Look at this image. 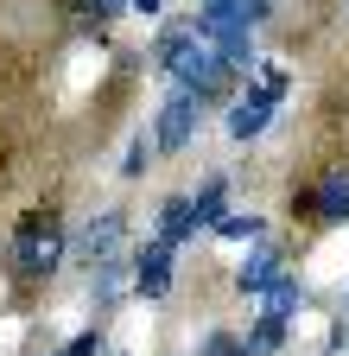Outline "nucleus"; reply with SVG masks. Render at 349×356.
Segmentation results:
<instances>
[{
    "instance_id": "f257e3e1",
    "label": "nucleus",
    "mask_w": 349,
    "mask_h": 356,
    "mask_svg": "<svg viewBox=\"0 0 349 356\" xmlns=\"http://www.w3.org/2000/svg\"><path fill=\"white\" fill-rule=\"evenodd\" d=\"M159 70L165 76H178V89H191L197 102H216V96H229V83H235V70L223 64V51L197 32V19L191 26H165L159 32Z\"/></svg>"
},
{
    "instance_id": "f03ea898",
    "label": "nucleus",
    "mask_w": 349,
    "mask_h": 356,
    "mask_svg": "<svg viewBox=\"0 0 349 356\" xmlns=\"http://www.w3.org/2000/svg\"><path fill=\"white\" fill-rule=\"evenodd\" d=\"M58 261H64L58 216H45V210L19 216V229H13V274L19 280H45V274H58Z\"/></svg>"
},
{
    "instance_id": "7ed1b4c3",
    "label": "nucleus",
    "mask_w": 349,
    "mask_h": 356,
    "mask_svg": "<svg viewBox=\"0 0 349 356\" xmlns=\"http://www.w3.org/2000/svg\"><path fill=\"white\" fill-rule=\"evenodd\" d=\"M197 108H203V102L191 96V89H171L165 108H159V121H153V147H159V153H178L191 134H197Z\"/></svg>"
},
{
    "instance_id": "20e7f679",
    "label": "nucleus",
    "mask_w": 349,
    "mask_h": 356,
    "mask_svg": "<svg viewBox=\"0 0 349 356\" xmlns=\"http://www.w3.org/2000/svg\"><path fill=\"white\" fill-rule=\"evenodd\" d=\"M292 210H305V216H318V222H349V159L343 165H330L312 191H305Z\"/></svg>"
},
{
    "instance_id": "39448f33",
    "label": "nucleus",
    "mask_w": 349,
    "mask_h": 356,
    "mask_svg": "<svg viewBox=\"0 0 349 356\" xmlns=\"http://www.w3.org/2000/svg\"><path fill=\"white\" fill-rule=\"evenodd\" d=\"M273 102H280V89H267V83H260V89H248V96L229 108V134H235V140H254V134L267 127Z\"/></svg>"
},
{
    "instance_id": "423d86ee",
    "label": "nucleus",
    "mask_w": 349,
    "mask_h": 356,
    "mask_svg": "<svg viewBox=\"0 0 349 356\" xmlns=\"http://www.w3.org/2000/svg\"><path fill=\"white\" fill-rule=\"evenodd\" d=\"M134 286H140L146 299H159V293L171 286V242L153 236V242L140 248V261H134Z\"/></svg>"
},
{
    "instance_id": "0eeeda50",
    "label": "nucleus",
    "mask_w": 349,
    "mask_h": 356,
    "mask_svg": "<svg viewBox=\"0 0 349 356\" xmlns=\"http://www.w3.org/2000/svg\"><path fill=\"white\" fill-rule=\"evenodd\" d=\"M280 280H286V254H280V248L248 254V261H241V274H235V286H241V293H273Z\"/></svg>"
},
{
    "instance_id": "6e6552de",
    "label": "nucleus",
    "mask_w": 349,
    "mask_h": 356,
    "mask_svg": "<svg viewBox=\"0 0 349 356\" xmlns=\"http://www.w3.org/2000/svg\"><path fill=\"white\" fill-rule=\"evenodd\" d=\"M197 197H165V210H159V242H171L178 248L185 236H197Z\"/></svg>"
},
{
    "instance_id": "1a4fd4ad",
    "label": "nucleus",
    "mask_w": 349,
    "mask_h": 356,
    "mask_svg": "<svg viewBox=\"0 0 349 356\" xmlns=\"http://www.w3.org/2000/svg\"><path fill=\"white\" fill-rule=\"evenodd\" d=\"M121 229H127L121 216H102V222H90V254H96V261H114V248H121Z\"/></svg>"
},
{
    "instance_id": "9d476101",
    "label": "nucleus",
    "mask_w": 349,
    "mask_h": 356,
    "mask_svg": "<svg viewBox=\"0 0 349 356\" xmlns=\"http://www.w3.org/2000/svg\"><path fill=\"white\" fill-rule=\"evenodd\" d=\"M292 312H298V280L286 274V280L267 293V318H292Z\"/></svg>"
},
{
    "instance_id": "9b49d317",
    "label": "nucleus",
    "mask_w": 349,
    "mask_h": 356,
    "mask_svg": "<svg viewBox=\"0 0 349 356\" xmlns=\"http://www.w3.org/2000/svg\"><path fill=\"white\" fill-rule=\"evenodd\" d=\"M197 216L210 222V229H216V222H223V178H210V185L197 191Z\"/></svg>"
},
{
    "instance_id": "f8f14e48",
    "label": "nucleus",
    "mask_w": 349,
    "mask_h": 356,
    "mask_svg": "<svg viewBox=\"0 0 349 356\" xmlns=\"http://www.w3.org/2000/svg\"><path fill=\"white\" fill-rule=\"evenodd\" d=\"M280 337H286V318H267V312H260V325H254L248 350H280Z\"/></svg>"
},
{
    "instance_id": "ddd939ff",
    "label": "nucleus",
    "mask_w": 349,
    "mask_h": 356,
    "mask_svg": "<svg viewBox=\"0 0 349 356\" xmlns=\"http://www.w3.org/2000/svg\"><path fill=\"white\" fill-rule=\"evenodd\" d=\"M121 7H127V0H70V13H76V19H96V26L114 19Z\"/></svg>"
},
{
    "instance_id": "4468645a",
    "label": "nucleus",
    "mask_w": 349,
    "mask_h": 356,
    "mask_svg": "<svg viewBox=\"0 0 349 356\" xmlns=\"http://www.w3.org/2000/svg\"><path fill=\"white\" fill-rule=\"evenodd\" d=\"M216 236H229V242H254V236H260V216H223V222H216Z\"/></svg>"
},
{
    "instance_id": "2eb2a0df",
    "label": "nucleus",
    "mask_w": 349,
    "mask_h": 356,
    "mask_svg": "<svg viewBox=\"0 0 349 356\" xmlns=\"http://www.w3.org/2000/svg\"><path fill=\"white\" fill-rule=\"evenodd\" d=\"M210 356H248V350H241L229 331H216V337H210Z\"/></svg>"
},
{
    "instance_id": "dca6fc26",
    "label": "nucleus",
    "mask_w": 349,
    "mask_h": 356,
    "mask_svg": "<svg viewBox=\"0 0 349 356\" xmlns=\"http://www.w3.org/2000/svg\"><path fill=\"white\" fill-rule=\"evenodd\" d=\"M223 7H248V0H203V13H223Z\"/></svg>"
},
{
    "instance_id": "f3484780",
    "label": "nucleus",
    "mask_w": 349,
    "mask_h": 356,
    "mask_svg": "<svg viewBox=\"0 0 349 356\" xmlns=\"http://www.w3.org/2000/svg\"><path fill=\"white\" fill-rule=\"evenodd\" d=\"M127 7H134V13H159V7H165V0H127Z\"/></svg>"
},
{
    "instance_id": "a211bd4d",
    "label": "nucleus",
    "mask_w": 349,
    "mask_h": 356,
    "mask_svg": "<svg viewBox=\"0 0 349 356\" xmlns=\"http://www.w3.org/2000/svg\"><path fill=\"white\" fill-rule=\"evenodd\" d=\"M58 356H64V350H58Z\"/></svg>"
}]
</instances>
